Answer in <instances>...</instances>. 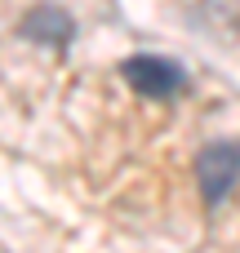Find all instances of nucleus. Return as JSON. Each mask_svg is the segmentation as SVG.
<instances>
[{
  "instance_id": "nucleus-2",
  "label": "nucleus",
  "mask_w": 240,
  "mask_h": 253,
  "mask_svg": "<svg viewBox=\"0 0 240 253\" xmlns=\"http://www.w3.org/2000/svg\"><path fill=\"white\" fill-rule=\"evenodd\" d=\"M120 71H125V80H129L138 93H147V98H174V93L187 84L183 67L169 62V58H156V53H134Z\"/></svg>"
},
{
  "instance_id": "nucleus-1",
  "label": "nucleus",
  "mask_w": 240,
  "mask_h": 253,
  "mask_svg": "<svg viewBox=\"0 0 240 253\" xmlns=\"http://www.w3.org/2000/svg\"><path fill=\"white\" fill-rule=\"evenodd\" d=\"M196 178H200L205 205H218L240 178V142H214V147H205L200 160H196Z\"/></svg>"
},
{
  "instance_id": "nucleus-3",
  "label": "nucleus",
  "mask_w": 240,
  "mask_h": 253,
  "mask_svg": "<svg viewBox=\"0 0 240 253\" xmlns=\"http://www.w3.org/2000/svg\"><path fill=\"white\" fill-rule=\"evenodd\" d=\"M22 36L40 40V44H62V40H71V18L62 9H53V4H36L22 18Z\"/></svg>"
}]
</instances>
